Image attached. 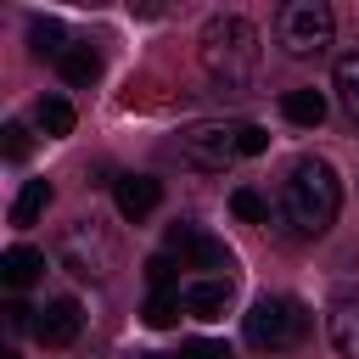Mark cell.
I'll list each match as a JSON object with an SVG mask.
<instances>
[{"mask_svg":"<svg viewBox=\"0 0 359 359\" xmlns=\"http://www.w3.org/2000/svg\"><path fill=\"white\" fill-rule=\"evenodd\" d=\"M0 314H6V325H11V331H28V325H34L28 314H39V309H28V303H6Z\"/></svg>","mask_w":359,"mask_h":359,"instance_id":"d4e9b609","label":"cell"},{"mask_svg":"<svg viewBox=\"0 0 359 359\" xmlns=\"http://www.w3.org/2000/svg\"><path fill=\"white\" fill-rule=\"evenodd\" d=\"M112 196H118V213L140 224V219L163 202V180H151V174H123V180L112 185Z\"/></svg>","mask_w":359,"mask_h":359,"instance_id":"8fae6325","label":"cell"},{"mask_svg":"<svg viewBox=\"0 0 359 359\" xmlns=\"http://www.w3.org/2000/svg\"><path fill=\"white\" fill-rule=\"evenodd\" d=\"M180 309H185L180 292H151V297H146V325H151V331H168V325L180 320Z\"/></svg>","mask_w":359,"mask_h":359,"instance_id":"d6986e66","label":"cell"},{"mask_svg":"<svg viewBox=\"0 0 359 359\" xmlns=\"http://www.w3.org/2000/svg\"><path fill=\"white\" fill-rule=\"evenodd\" d=\"M56 258H62V269L79 275V280H112V269H118V241L107 236V224L79 219V224L62 230Z\"/></svg>","mask_w":359,"mask_h":359,"instance_id":"3957f363","label":"cell"},{"mask_svg":"<svg viewBox=\"0 0 359 359\" xmlns=\"http://www.w3.org/2000/svg\"><path fill=\"white\" fill-rule=\"evenodd\" d=\"M196 45H202V73H208L219 90L252 84V73H258V28H252L247 17H236V11L208 17V28H202Z\"/></svg>","mask_w":359,"mask_h":359,"instance_id":"7a4b0ae2","label":"cell"},{"mask_svg":"<svg viewBox=\"0 0 359 359\" xmlns=\"http://www.w3.org/2000/svg\"><path fill=\"white\" fill-rule=\"evenodd\" d=\"M45 208H50V180H28V185L17 191V202H11V224L28 230V224H39Z\"/></svg>","mask_w":359,"mask_h":359,"instance_id":"9a60e30c","label":"cell"},{"mask_svg":"<svg viewBox=\"0 0 359 359\" xmlns=\"http://www.w3.org/2000/svg\"><path fill=\"white\" fill-rule=\"evenodd\" d=\"M309 337V309L297 297H258L247 309V342L258 353H286Z\"/></svg>","mask_w":359,"mask_h":359,"instance_id":"277c9868","label":"cell"},{"mask_svg":"<svg viewBox=\"0 0 359 359\" xmlns=\"http://www.w3.org/2000/svg\"><path fill=\"white\" fill-rule=\"evenodd\" d=\"M269 146V129H258V123H241V157H258Z\"/></svg>","mask_w":359,"mask_h":359,"instance_id":"cb8c5ba5","label":"cell"},{"mask_svg":"<svg viewBox=\"0 0 359 359\" xmlns=\"http://www.w3.org/2000/svg\"><path fill=\"white\" fill-rule=\"evenodd\" d=\"M325 331H331V348H337L342 359H359V292L331 297V309H325Z\"/></svg>","mask_w":359,"mask_h":359,"instance_id":"30bf717a","label":"cell"},{"mask_svg":"<svg viewBox=\"0 0 359 359\" xmlns=\"http://www.w3.org/2000/svg\"><path fill=\"white\" fill-rule=\"evenodd\" d=\"M280 208H286V224L297 236H325L337 224V208H342V180L325 157H297L292 174H286V191H280Z\"/></svg>","mask_w":359,"mask_h":359,"instance_id":"6da1fadb","label":"cell"},{"mask_svg":"<svg viewBox=\"0 0 359 359\" xmlns=\"http://www.w3.org/2000/svg\"><path fill=\"white\" fill-rule=\"evenodd\" d=\"M241 157V123H196L180 135V163L202 168V174H219Z\"/></svg>","mask_w":359,"mask_h":359,"instance_id":"8992f818","label":"cell"},{"mask_svg":"<svg viewBox=\"0 0 359 359\" xmlns=\"http://www.w3.org/2000/svg\"><path fill=\"white\" fill-rule=\"evenodd\" d=\"M230 208H236V219H247V224H264V219H269V208H264V196H258L252 185H236V191H230Z\"/></svg>","mask_w":359,"mask_h":359,"instance_id":"ffe728a7","label":"cell"},{"mask_svg":"<svg viewBox=\"0 0 359 359\" xmlns=\"http://www.w3.org/2000/svg\"><path fill=\"white\" fill-rule=\"evenodd\" d=\"M174 252H157V258H146V280H151V292H168L174 286Z\"/></svg>","mask_w":359,"mask_h":359,"instance_id":"44dd1931","label":"cell"},{"mask_svg":"<svg viewBox=\"0 0 359 359\" xmlns=\"http://www.w3.org/2000/svg\"><path fill=\"white\" fill-rule=\"evenodd\" d=\"M79 331H84V309H79V297H50V303L39 309V320H34V337H39L45 348H73Z\"/></svg>","mask_w":359,"mask_h":359,"instance_id":"ba28073f","label":"cell"},{"mask_svg":"<svg viewBox=\"0 0 359 359\" xmlns=\"http://www.w3.org/2000/svg\"><path fill=\"white\" fill-rule=\"evenodd\" d=\"M174 359H230V348L224 342H185Z\"/></svg>","mask_w":359,"mask_h":359,"instance_id":"603a6c76","label":"cell"},{"mask_svg":"<svg viewBox=\"0 0 359 359\" xmlns=\"http://www.w3.org/2000/svg\"><path fill=\"white\" fill-rule=\"evenodd\" d=\"M62 79H67V84H95V79H101V56H95L90 45H73V50L62 56Z\"/></svg>","mask_w":359,"mask_h":359,"instance_id":"ac0fdd59","label":"cell"},{"mask_svg":"<svg viewBox=\"0 0 359 359\" xmlns=\"http://www.w3.org/2000/svg\"><path fill=\"white\" fill-rule=\"evenodd\" d=\"M168 252L180 258V269H230L224 241H213L196 224H168Z\"/></svg>","mask_w":359,"mask_h":359,"instance_id":"52a82bcc","label":"cell"},{"mask_svg":"<svg viewBox=\"0 0 359 359\" xmlns=\"http://www.w3.org/2000/svg\"><path fill=\"white\" fill-rule=\"evenodd\" d=\"M28 45H34V56H56V62L73 50V45H67V28H62L56 17H34V22H28Z\"/></svg>","mask_w":359,"mask_h":359,"instance_id":"2e32d148","label":"cell"},{"mask_svg":"<svg viewBox=\"0 0 359 359\" xmlns=\"http://www.w3.org/2000/svg\"><path fill=\"white\" fill-rule=\"evenodd\" d=\"M331 84H337V101H342V112H348V118L359 123V50H348V56L337 62Z\"/></svg>","mask_w":359,"mask_h":359,"instance_id":"e0dca14e","label":"cell"},{"mask_svg":"<svg viewBox=\"0 0 359 359\" xmlns=\"http://www.w3.org/2000/svg\"><path fill=\"white\" fill-rule=\"evenodd\" d=\"M280 112H286V123L314 129V123L325 118V95H320V90H286V95H280Z\"/></svg>","mask_w":359,"mask_h":359,"instance_id":"5bb4252c","label":"cell"},{"mask_svg":"<svg viewBox=\"0 0 359 359\" xmlns=\"http://www.w3.org/2000/svg\"><path fill=\"white\" fill-rule=\"evenodd\" d=\"M0 146H6V157H11V163H22V157L34 151V140H28V129H22V123H6V129H0Z\"/></svg>","mask_w":359,"mask_h":359,"instance_id":"7402d4cb","label":"cell"},{"mask_svg":"<svg viewBox=\"0 0 359 359\" xmlns=\"http://www.w3.org/2000/svg\"><path fill=\"white\" fill-rule=\"evenodd\" d=\"M230 292H236L230 275H202V280H191V286L180 292V303H185L191 320H219V314L230 309Z\"/></svg>","mask_w":359,"mask_h":359,"instance_id":"9c48e42d","label":"cell"},{"mask_svg":"<svg viewBox=\"0 0 359 359\" xmlns=\"http://www.w3.org/2000/svg\"><path fill=\"white\" fill-rule=\"evenodd\" d=\"M34 123H39V135H45V140H62V135H73V101H67V95H39V107H34Z\"/></svg>","mask_w":359,"mask_h":359,"instance_id":"7c38bea8","label":"cell"},{"mask_svg":"<svg viewBox=\"0 0 359 359\" xmlns=\"http://www.w3.org/2000/svg\"><path fill=\"white\" fill-rule=\"evenodd\" d=\"M331 34H337L331 6H320V0L280 6V45H286V56H320L331 45Z\"/></svg>","mask_w":359,"mask_h":359,"instance_id":"5b68a950","label":"cell"},{"mask_svg":"<svg viewBox=\"0 0 359 359\" xmlns=\"http://www.w3.org/2000/svg\"><path fill=\"white\" fill-rule=\"evenodd\" d=\"M140 359H168V353H140Z\"/></svg>","mask_w":359,"mask_h":359,"instance_id":"484cf974","label":"cell"},{"mask_svg":"<svg viewBox=\"0 0 359 359\" xmlns=\"http://www.w3.org/2000/svg\"><path fill=\"white\" fill-rule=\"evenodd\" d=\"M39 269H45V252H34V247H11V252L0 258V280H6V286H17V292H22V286H34V280H39Z\"/></svg>","mask_w":359,"mask_h":359,"instance_id":"4fadbf2b","label":"cell"}]
</instances>
